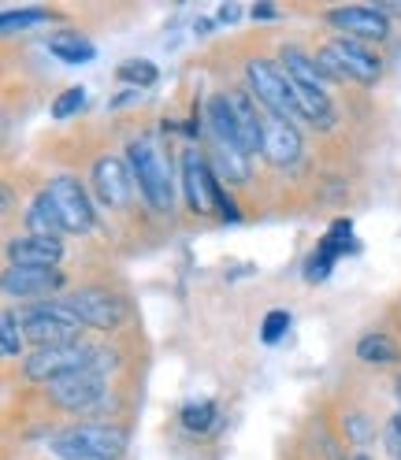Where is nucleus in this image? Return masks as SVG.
<instances>
[{
  "instance_id": "nucleus-21",
  "label": "nucleus",
  "mask_w": 401,
  "mask_h": 460,
  "mask_svg": "<svg viewBox=\"0 0 401 460\" xmlns=\"http://www.w3.org/2000/svg\"><path fill=\"white\" fill-rule=\"evenodd\" d=\"M49 52L56 56V60H64V64H90L97 49L94 41H85L78 31H60V34H52L49 38Z\"/></svg>"
},
{
  "instance_id": "nucleus-27",
  "label": "nucleus",
  "mask_w": 401,
  "mask_h": 460,
  "mask_svg": "<svg viewBox=\"0 0 401 460\" xmlns=\"http://www.w3.org/2000/svg\"><path fill=\"white\" fill-rule=\"evenodd\" d=\"M82 104H85V90L82 85H71V90H64L52 101V119H71L75 111H82Z\"/></svg>"
},
{
  "instance_id": "nucleus-6",
  "label": "nucleus",
  "mask_w": 401,
  "mask_h": 460,
  "mask_svg": "<svg viewBox=\"0 0 401 460\" xmlns=\"http://www.w3.org/2000/svg\"><path fill=\"white\" fill-rule=\"evenodd\" d=\"M78 331H82V320L64 301H38L22 312V334L38 349H45V345H71L78 341Z\"/></svg>"
},
{
  "instance_id": "nucleus-12",
  "label": "nucleus",
  "mask_w": 401,
  "mask_h": 460,
  "mask_svg": "<svg viewBox=\"0 0 401 460\" xmlns=\"http://www.w3.org/2000/svg\"><path fill=\"white\" fill-rule=\"evenodd\" d=\"M104 376L101 371H78V376H67V379H56L49 383V394L56 405H64L71 412H82V409H94L97 401L104 397Z\"/></svg>"
},
{
  "instance_id": "nucleus-31",
  "label": "nucleus",
  "mask_w": 401,
  "mask_h": 460,
  "mask_svg": "<svg viewBox=\"0 0 401 460\" xmlns=\"http://www.w3.org/2000/svg\"><path fill=\"white\" fill-rule=\"evenodd\" d=\"M75 460H111V456H75Z\"/></svg>"
},
{
  "instance_id": "nucleus-7",
  "label": "nucleus",
  "mask_w": 401,
  "mask_h": 460,
  "mask_svg": "<svg viewBox=\"0 0 401 460\" xmlns=\"http://www.w3.org/2000/svg\"><path fill=\"white\" fill-rule=\"evenodd\" d=\"M60 301L78 315L82 327H90V331H116L123 323V315H127L123 297L108 294V290H97V286H85V290H75V294H67Z\"/></svg>"
},
{
  "instance_id": "nucleus-32",
  "label": "nucleus",
  "mask_w": 401,
  "mask_h": 460,
  "mask_svg": "<svg viewBox=\"0 0 401 460\" xmlns=\"http://www.w3.org/2000/svg\"><path fill=\"white\" fill-rule=\"evenodd\" d=\"M353 460H368V456H364V453H361V456H353Z\"/></svg>"
},
{
  "instance_id": "nucleus-29",
  "label": "nucleus",
  "mask_w": 401,
  "mask_h": 460,
  "mask_svg": "<svg viewBox=\"0 0 401 460\" xmlns=\"http://www.w3.org/2000/svg\"><path fill=\"white\" fill-rule=\"evenodd\" d=\"M390 435H394V453H397V460H401V412H397L394 423H390Z\"/></svg>"
},
{
  "instance_id": "nucleus-4",
  "label": "nucleus",
  "mask_w": 401,
  "mask_h": 460,
  "mask_svg": "<svg viewBox=\"0 0 401 460\" xmlns=\"http://www.w3.org/2000/svg\"><path fill=\"white\" fill-rule=\"evenodd\" d=\"M245 82H249V93L272 115H282V119H290V123H308L298 97H294L290 78H286L282 67H275L272 60H249L245 64Z\"/></svg>"
},
{
  "instance_id": "nucleus-10",
  "label": "nucleus",
  "mask_w": 401,
  "mask_h": 460,
  "mask_svg": "<svg viewBox=\"0 0 401 460\" xmlns=\"http://www.w3.org/2000/svg\"><path fill=\"white\" fill-rule=\"evenodd\" d=\"M183 190H186V200H190V208L197 216L212 212L219 179H216V171L209 167V160H205L200 149H186L183 153Z\"/></svg>"
},
{
  "instance_id": "nucleus-5",
  "label": "nucleus",
  "mask_w": 401,
  "mask_h": 460,
  "mask_svg": "<svg viewBox=\"0 0 401 460\" xmlns=\"http://www.w3.org/2000/svg\"><path fill=\"white\" fill-rule=\"evenodd\" d=\"M49 449L56 456H64V460H75V456H111V460H120V453L127 449V430L111 427V423H82V427L60 430Z\"/></svg>"
},
{
  "instance_id": "nucleus-1",
  "label": "nucleus",
  "mask_w": 401,
  "mask_h": 460,
  "mask_svg": "<svg viewBox=\"0 0 401 460\" xmlns=\"http://www.w3.org/2000/svg\"><path fill=\"white\" fill-rule=\"evenodd\" d=\"M104 367H116V353L111 349H94V345H45V349H34L26 357V379L34 383H56V379H67L78 376V371H101Z\"/></svg>"
},
{
  "instance_id": "nucleus-22",
  "label": "nucleus",
  "mask_w": 401,
  "mask_h": 460,
  "mask_svg": "<svg viewBox=\"0 0 401 460\" xmlns=\"http://www.w3.org/2000/svg\"><path fill=\"white\" fill-rule=\"evenodd\" d=\"M357 357L364 364H394L401 357V349H397V341L387 338V334H364L357 341Z\"/></svg>"
},
{
  "instance_id": "nucleus-2",
  "label": "nucleus",
  "mask_w": 401,
  "mask_h": 460,
  "mask_svg": "<svg viewBox=\"0 0 401 460\" xmlns=\"http://www.w3.org/2000/svg\"><path fill=\"white\" fill-rule=\"evenodd\" d=\"M130 160V175L138 179L141 197L149 200V208L156 212H171V200H175V186H171V167L164 160V153L156 149V141L138 137L127 149Z\"/></svg>"
},
{
  "instance_id": "nucleus-28",
  "label": "nucleus",
  "mask_w": 401,
  "mask_h": 460,
  "mask_svg": "<svg viewBox=\"0 0 401 460\" xmlns=\"http://www.w3.org/2000/svg\"><path fill=\"white\" fill-rule=\"evenodd\" d=\"M286 327H290V315L286 312H268L264 315V341H279L286 334Z\"/></svg>"
},
{
  "instance_id": "nucleus-18",
  "label": "nucleus",
  "mask_w": 401,
  "mask_h": 460,
  "mask_svg": "<svg viewBox=\"0 0 401 460\" xmlns=\"http://www.w3.org/2000/svg\"><path fill=\"white\" fill-rule=\"evenodd\" d=\"M235 104V119H238V137H242V153H261V115L256 111V97L249 90H231L227 93Z\"/></svg>"
},
{
  "instance_id": "nucleus-17",
  "label": "nucleus",
  "mask_w": 401,
  "mask_h": 460,
  "mask_svg": "<svg viewBox=\"0 0 401 460\" xmlns=\"http://www.w3.org/2000/svg\"><path fill=\"white\" fill-rule=\"evenodd\" d=\"M346 245H350V219H338V223L327 230V238L320 242V249L308 256L305 279H308V282H324V279L331 275L334 261H338L342 252H346Z\"/></svg>"
},
{
  "instance_id": "nucleus-8",
  "label": "nucleus",
  "mask_w": 401,
  "mask_h": 460,
  "mask_svg": "<svg viewBox=\"0 0 401 460\" xmlns=\"http://www.w3.org/2000/svg\"><path fill=\"white\" fill-rule=\"evenodd\" d=\"M49 193L56 200V208H60V219H64L67 234H85V230L94 226V200H90V193H85V186L75 175L52 179Z\"/></svg>"
},
{
  "instance_id": "nucleus-16",
  "label": "nucleus",
  "mask_w": 401,
  "mask_h": 460,
  "mask_svg": "<svg viewBox=\"0 0 401 460\" xmlns=\"http://www.w3.org/2000/svg\"><path fill=\"white\" fill-rule=\"evenodd\" d=\"M64 256L60 238H41V234H26L8 242V261L12 268H56Z\"/></svg>"
},
{
  "instance_id": "nucleus-20",
  "label": "nucleus",
  "mask_w": 401,
  "mask_h": 460,
  "mask_svg": "<svg viewBox=\"0 0 401 460\" xmlns=\"http://www.w3.org/2000/svg\"><path fill=\"white\" fill-rule=\"evenodd\" d=\"M26 226H31V234H41V238H60V234H67L64 219H60V208H56V200H52L49 190L38 193L34 205L26 208Z\"/></svg>"
},
{
  "instance_id": "nucleus-25",
  "label": "nucleus",
  "mask_w": 401,
  "mask_h": 460,
  "mask_svg": "<svg viewBox=\"0 0 401 460\" xmlns=\"http://www.w3.org/2000/svg\"><path fill=\"white\" fill-rule=\"evenodd\" d=\"M116 75H120V82H130V85H138V90H146V85L156 82V67L149 60H127V64H120Z\"/></svg>"
},
{
  "instance_id": "nucleus-11",
  "label": "nucleus",
  "mask_w": 401,
  "mask_h": 460,
  "mask_svg": "<svg viewBox=\"0 0 401 460\" xmlns=\"http://www.w3.org/2000/svg\"><path fill=\"white\" fill-rule=\"evenodd\" d=\"M261 156L275 167H286L301 156V130L282 119V115H272L264 111L261 115Z\"/></svg>"
},
{
  "instance_id": "nucleus-19",
  "label": "nucleus",
  "mask_w": 401,
  "mask_h": 460,
  "mask_svg": "<svg viewBox=\"0 0 401 460\" xmlns=\"http://www.w3.org/2000/svg\"><path fill=\"white\" fill-rule=\"evenodd\" d=\"M205 115H209V127H212V134H216L219 146H235V149H242V137H238V119H235V104H231V97H227V93L209 97Z\"/></svg>"
},
{
  "instance_id": "nucleus-23",
  "label": "nucleus",
  "mask_w": 401,
  "mask_h": 460,
  "mask_svg": "<svg viewBox=\"0 0 401 460\" xmlns=\"http://www.w3.org/2000/svg\"><path fill=\"white\" fill-rule=\"evenodd\" d=\"M22 331H19V315L15 312H4L0 315V353H4L8 360L12 357H22Z\"/></svg>"
},
{
  "instance_id": "nucleus-33",
  "label": "nucleus",
  "mask_w": 401,
  "mask_h": 460,
  "mask_svg": "<svg viewBox=\"0 0 401 460\" xmlns=\"http://www.w3.org/2000/svg\"><path fill=\"white\" fill-rule=\"evenodd\" d=\"M397 397H401V379H397Z\"/></svg>"
},
{
  "instance_id": "nucleus-14",
  "label": "nucleus",
  "mask_w": 401,
  "mask_h": 460,
  "mask_svg": "<svg viewBox=\"0 0 401 460\" xmlns=\"http://www.w3.org/2000/svg\"><path fill=\"white\" fill-rule=\"evenodd\" d=\"M0 282L8 297H49L64 286V275L56 268H8Z\"/></svg>"
},
{
  "instance_id": "nucleus-30",
  "label": "nucleus",
  "mask_w": 401,
  "mask_h": 460,
  "mask_svg": "<svg viewBox=\"0 0 401 460\" xmlns=\"http://www.w3.org/2000/svg\"><path fill=\"white\" fill-rule=\"evenodd\" d=\"M219 19H227V22L238 19V8H219Z\"/></svg>"
},
{
  "instance_id": "nucleus-9",
  "label": "nucleus",
  "mask_w": 401,
  "mask_h": 460,
  "mask_svg": "<svg viewBox=\"0 0 401 460\" xmlns=\"http://www.w3.org/2000/svg\"><path fill=\"white\" fill-rule=\"evenodd\" d=\"M327 22L334 31H342V38L353 41H383L390 34V19L383 8H364V4H350V8H331Z\"/></svg>"
},
{
  "instance_id": "nucleus-15",
  "label": "nucleus",
  "mask_w": 401,
  "mask_h": 460,
  "mask_svg": "<svg viewBox=\"0 0 401 460\" xmlns=\"http://www.w3.org/2000/svg\"><path fill=\"white\" fill-rule=\"evenodd\" d=\"M279 60H282V75L290 78L298 90H305L308 97H316V101H331L327 97V75L320 71V64L312 60V56H305L301 49H282L279 52Z\"/></svg>"
},
{
  "instance_id": "nucleus-24",
  "label": "nucleus",
  "mask_w": 401,
  "mask_h": 460,
  "mask_svg": "<svg viewBox=\"0 0 401 460\" xmlns=\"http://www.w3.org/2000/svg\"><path fill=\"white\" fill-rule=\"evenodd\" d=\"M212 423H216V405H212V401H197V405L183 409V427L193 430V435H205Z\"/></svg>"
},
{
  "instance_id": "nucleus-13",
  "label": "nucleus",
  "mask_w": 401,
  "mask_h": 460,
  "mask_svg": "<svg viewBox=\"0 0 401 460\" xmlns=\"http://www.w3.org/2000/svg\"><path fill=\"white\" fill-rule=\"evenodd\" d=\"M94 190L101 197V205L108 208H123L130 200V171L120 156H101L94 164Z\"/></svg>"
},
{
  "instance_id": "nucleus-3",
  "label": "nucleus",
  "mask_w": 401,
  "mask_h": 460,
  "mask_svg": "<svg viewBox=\"0 0 401 460\" xmlns=\"http://www.w3.org/2000/svg\"><path fill=\"white\" fill-rule=\"evenodd\" d=\"M316 64H320V71L327 78H350V82H361V85H371V82L383 75L379 56L371 52L364 41H353V38L327 41L316 52Z\"/></svg>"
},
{
  "instance_id": "nucleus-26",
  "label": "nucleus",
  "mask_w": 401,
  "mask_h": 460,
  "mask_svg": "<svg viewBox=\"0 0 401 460\" xmlns=\"http://www.w3.org/2000/svg\"><path fill=\"white\" fill-rule=\"evenodd\" d=\"M41 22H49V12H45V8L4 12V19H0V26H4V34H15V31H22V26H41Z\"/></svg>"
}]
</instances>
